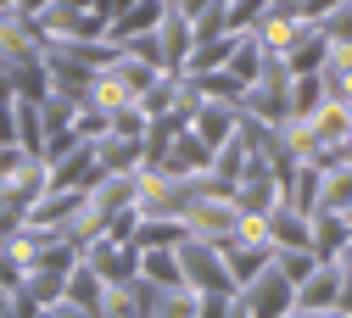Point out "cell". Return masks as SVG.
<instances>
[{
  "mask_svg": "<svg viewBox=\"0 0 352 318\" xmlns=\"http://www.w3.org/2000/svg\"><path fill=\"white\" fill-rule=\"evenodd\" d=\"M241 307L257 313V318H280V313L296 307V285L280 274V268H263L257 280H246V302H241Z\"/></svg>",
  "mask_w": 352,
  "mask_h": 318,
  "instance_id": "cell-1",
  "label": "cell"
},
{
  "mask_svg": "<svg viewBox=\"0 0 352 318\" xmlns=\"http://www.w3.org/2000/svg\"><path fill=\"white\" fill-rule=\"evenodd\" d=\"M324 207H352V168L346 173H336V179H324Z\"/></svg>",
  "mask_w": 352,
  "mask_h": 318,
  "instance_id": "cell-7",
  "label": "cell"
},
{
  "mask_svg": "<svg viewBox=\"0 0 352 318\" xmlns=\"http://www.w3.org/2000/svg\"><path fill=\"white\" fill-rule=\"evenodd\" d=\"M319 89H324L319 78H296V95H291V106H296V112H319V101H324Z\"/></svg>",
  "mask_w": 352,
  "mask_h": 318,
  "instance_id": "cell-8",
  "label": "cell"
},
{
  "mask_svg": "<svg viewBox=\"0 0 352 318\" xmlns=\"http://www.w3.org/2000/svg\"><path fill=\"white\" fill-rule=\"evenodd\" d=\"M207 6H218V0H179V17H201Z\"/></svg>",
  "mask_w": 352,
  "mask_h": 318,
  "instance_id": "cell-9",
  "label": "cell"
},
{
  "mask_svg": "<svg viewBox=\"0 0 352 318\" xmlns=\"http://www.w3.org/2000/svg\"><path fill=\"white\" fill-rule=\"evenodd\" d=\"M179 280H185V291H212V296H224L230 291V274H218V257H212V246H185L179 251Z\"/></svg>",
  "mask_w": 352,
  "mask_h": 318,
  "instance_id": "cell-2",
  "label": "cell"
},
{
  "mask_svg": "<svg viewBox=\"0 0 352 318\" xmlns=\"http://www.w3.org/2000/svg\"><path fill=\"white\" fill-rule=\"evenodd\" d=\"M336 291H341L336 268H314V274L302 280V291H296V313H319L324 302H336Z\"/></svg>",
  "mask_w": 352,
  "mask_h": 318,
  "instance_id": "cell-3",
  "label": "cell"
},
{
  "mask_svg": "<svg viewBox=\"0 0 352 318\" xmlns=\"http://www.w3.org/2000/svg\"><path fill=\"white\" fill-rule=\"evenodd\" d=\"M162 23V6L151 0V6H129L123 12V23H118V34H135V28H157Z\"/></svg>",
  "mask_w": 352,
  "mask_h": 318,
  "instance_id": "cell-6",
  "label": "cell"
},
{
  "mask_svg": "<svg viewBox=\"0 0 352 318\" xmlns=\"http://www.w3.org/2000/svg\"><path fill=\"white\" fill-rule=\"evenodd\" d=\"M274 229H269V246H307V229H302V212H291V207H274Z\"/></svg>",
  "mask_w": 352,
  "mask_h": 318,
  "instance_id": "cell-4",
  "label": "cell"
},
{
  "mask_svg": "<svg viewBox=\"0 0 352 318\" xmlns=\"http://www.w3.org/2000/svg\"><path fill=\"white\" fill-rule=\"evenodd\" d=\"M336 302H341V313L352 318V285H341V291H336Z\"/></svg>",
  "mask_w": 352,
  "mask_h": 318,
  "instance_id": "cell-10",
  "label": "cell"
},
{
  "mask_svg": "<svg viewBox=\"0 0 352 318\" xmlns=\"http://www.w3.org/2000/svg\"><path fill=\"white\" fill-rule=\"evenodd\" d=\"M274 268H280V274H285L291 285H302V280L314 274L319 262H314V251H291V257H274Z\"/></svg>",
  "mask_w": 352,
  "mask_h": 318,
  "instance_id": "cell-5",
  "label": "cell"
}]
</instances>
